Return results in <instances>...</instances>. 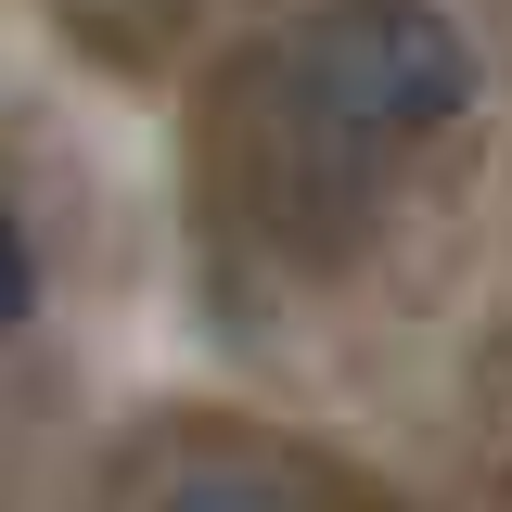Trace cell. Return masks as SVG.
I'll use <instances>...</instances> for the list:
<instances>
[{"label": "cell", "instance_id": "cell-1", "mask_svg": "<svg viewBox=\"0 0 512 512\" xmlns=\"http://www.w3.org/2000/svg\"><path fill=\"white\" fill-rule=\"evenodd\" d=\"M474 103V39L436 0H320L308 26H282L269 64L244 90V141H256V192L269 218H346L372 205L397 154L448 141Z\"/></svg>", "mask_w": 512, "mask_h": 512}, {"label": "cell", "instance_id": "cell-3", "mask_svg": "<svg viewBox=\"0 0 512 512\" xmlns=\"http://www.w3.org/2000/svg\"><path fill=\"white\" fill-rule=\"evenodd\" d=\"M26 308H39V256H26V218L0 205V333H13Z\"/></svg>", "mask_w": 512, "mask_h": 512}, {"label": "cell", "instance_id": "cell-2", "mask_svg": "<svg viewBox=\"0 0 512 512\" xmlns=\"http://www.w3.org/2000/svg\"><path fill=\"white\" fill-rule=\"evenodd\" d=\"M154 512H320L282 461H256V448H205V461H180L167 487H154Z\"/></svg>", "mask_w": 512, "mask_h": 512}]
</instances>
